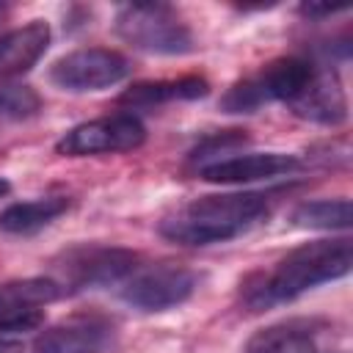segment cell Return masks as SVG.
Returning <instances> with one entry per match:
<instances>
[{
    "mask_svg": "<svg viewBox=\"0 0 353 353\" xmlns=\"http://www.w3.org/2000/svg\"><path fill=\"white\" fill-rule=\"evenodd\" d=\"M353 265V243L350 237H323L292 248L281 256L270 270L254 273L243 284V303L254 312L290 303L298 295L336 281L350 273Z\"/></svg>",
    "mask_w": 353,
    "mask_h": 353,
    "instance_id": "6da1fadb",
    "label": "cell"
},
{
    "mask_svg": "<svg viewBox=\"0 0 353 353\" xmlns=\"http://www.w3.org/2000/svg\"><path fill=\"white\" fill-rule=\"evenodd\" d=\"M268 215L259 193H215L176 207L160 221V234L179 245H212L245 234Z\"/></svg>",
    "mask_w": 353,
    "mask_h": 353,
    "instance_id": "7a4b0ae2",
    "label": "cell"
},
{
    "mask_svg": "<svg viewBox=\"0 0 353 353\" xmlns=\"http://www.w3.org/2000/svg\"><path fill=\"white\" fill-rule=\"evenodd\" d=\"M55 281L63 287V292H77V290H94V287H110L121 284L130 279L138 268L141 259L130 248L119 245H99V243H83L66 248L55 262Z\"/></svg>",
    "mask_w": 353,
    "mask_h": 353,
    "instance_id": "3957f363",
    "label": "cell"
},
{
    "mask_svg": "<svg viewBox=\"0 0 353 353\" xmlns=\"http://www.w3.org/2000/svg\"><path fill=\"white\" fill-rule=\"evenodd\" d=\"M116 33L135 50L152 55H185L193 50V33L165 3H132L116 14Z\"/></svg>",
    "mask_w": 353,
    "mask_h": 353,
    "instance_id": "277c9868",
    "label": "cell"
},
{
    "mask_svg": "<svg viewBox=\"0 0 353 353\" xmlns=\"http://www.w3.org/2000/svg\"><path fill=\"white\" fill-rule=\"evenodd\" d=\"M146 141V127L132 113H110L102 119L83 121L63 132L55 143L58 154L66 157H88V154H119L132 152Z\"/></svg>",
    "mask_w": 353,
    "mask_h": 353,
    "instance_id": "5b68a950",
    "label": "cell"
},
{
    "mask_svg": "<svg viewBox=\"0 0 353 353\" xmlns=\"http://www.w3.org/2000/svg\"><path fill=\"white\" fill-rule=\"evenodd\" d=\"M199 287V276L182 265L138 268L121 281V298L141 312H165L185 303Z\"/></svg>",
    "mask_w": 353,
    "mask_h": 353,
    "instance_id": "8992f818",
    "label": "cell"
},
{
    "mask_svg": "<svg viewBox=\"0 0 353 353\" xmlns=\"http://www.w3.org/2000/svg\"><path fill=\"white\" fill-rule=\"evenodd\" d=\"M130 72L132 66L121 52L88 47L58 58L50 69V80L63 91H102L127 80Z\"/></svg>",
    "mask_w": 353,
    "mask_h": 353,
    "instance_id": "52a82bcc",
    "label": "cell"
},
{
    "mask_svg": "<svg viewBox=\"0 0 353 353\" xmlns=\"http://www.w3.org/2000/svg\"><path fill=\"white\" fill-rule=\"evenodd\" d=\"M119 342V328L108 314L80 312L41 331L30 353H108Z\"/></svg>",
    "mask_w": 353,
    "mask_h": 353,
    "instance_id": "ba28073f",
    "label": "cell"
},
{
    "mask_svg": "<svg viewBox=\"0 0 353 353\" xmlns=\"http://www.w3.org/2000/svg\"><path fill=\"white\" fill-rule=\"evenodd\" d=\"M63 295V287L52 276H33L0 284V334H17L41 325L44 306Z\"/></svg>",
    "mask_w": 353,
    "mask_h": 353,
    "instance_id": "9c48e42d",
    "label": "cell"
},
{
    "mask_svg": "<svg viewBox=\"0 0 353 353\" xmlns=\"http://www.w3.org/2000/svg\"><path fill=\"white\" fill-rule=\"evenodd\" d=\"M298 168H301V160L295 154L245 152V154H229L223 160L201 165L196 168V174L204 182H215V185H245V182H259V179H276Z\"/></svg>",
    "mask_w": 353,
    "mask_h": 353,
    "instance_id": "30bf717a",
    "label": "cell"
},
{
    "mask_svg": "<svg viewBox=\"0 0 353 353\" xmlns=\"http://www.w3.org/2000/svg\"><path fill=\"white\" fill-rule=\"evenodd\" d=\"M290 108L295 116L314 121V124H325V127L342 124L347 119V97H345V88H342L336 72L317 63L312 83Z\"/></svg>",
    "mask_w": 353,
    "mask_h": 353,
    "instance_id": "8fae6325",
    "label": "cell"
},
{
    "mask_svg": "<svg viewBox=\"0 0 353 353\" xmlns=\"http://www.w3.org/2000/svg\"><path fill=\"white\" fill-rule=\"evenodd\" d=\"M50 47V25L30 19L22 28H14L0 36V80L25 74Z\"/></svg>",
    "mask_w": 353,
    "mask_h": 353,
    "instance_id": "7c38bea8",
    "label": "cell"
},
{
    "mask_svg": "<svg viewBox=\"0 0 353 353\" xmlns=\"http://www.w3.org/2000/svg\"><path fill=\"white\" fill-rule=\"evenodd\" d=\"M314 72H317V63L314 61L301 58V55H284V58L270 61L254 77V83L262 91V99L265 102L281 99V102L292 105L306 91V85L312 83Z\"/></svg>",
    "mask_w": 353,
    "mask_h": 353,
    "instance_id": "4fadbf2b",
    "label": "cell"
},
{
    "mask_svg": "<svg viewBox=\"0 0 353 353\" xmlns=\"http://www.w3.org/2000/svg\"><path fill=\"white\" fill-rule=\"evenodd\" d=\"M245 353H320V347L312 323L284 320L256 331L248 339Z\"/></svg>",
    "mask_w": 353,
    "mask_h": 353,
    "instance_id": "5bb4252c",
    "label": "cell"
},
{
    "mask_svg": "<svg viewBox=\"0 0 353 353\" xmlns=\"http://www.w3.org/2000/svg\"><path fill=\"white\" fill-rule=\"evenodd\" d=\"M66 196H39L30 201L8 204L0 212V232L6 234H36L47 223H52L61 212H66Z\"/></svg>",
    "mask_w": 353,
    "mask_h": 353,
    "instance_id": "9a60e30c",
    "label": "cell"
},
{
    "mask_svg": "<svg viewBox=\"0 0 353 353\" xmlns=\"http://www.w3.org/2000/svg\"><path fill=\"white\" fill-rule=\"evenodd\" d=\"M207 80L199 74H188L179 80H154V83H138L121 94V105L130 108H154L174 99H199L207 94Z\"/></svg>",
    "mask_w": 353,
    "mask_h": 353,
    "instance_id": "2e32d148",
    "label": "cell"
},
{
    "mask_svg": "<svg viewBox=\"0 0 353 353\" xmlns=\"http://www.w3.org/2000/svg\"><path fill=\"white\" fill-rule=\"evenodd\" d=\"M350 221L353 212L347 199H317V201H303L292 210V223L298 229L336 232V229H347Z\"/></svg>",
    "mask_w": 353,
    "mask_h": 353,
    "instance_id": "e0dca14e",
    "label": "cell"
},
{
    "mask_svg": "<svg viewBox=\"0 0 353 353\" xmlns=\"http://www.w3.org/2000/svg\"><path fill=\"white\" fill-rule=\"evenodd\" d=\"M248 143V135L243 130H223V132H215L210 138H204L193 152H190V163L196 168L201 165H210L215 160H223L229 154H234L240 146Z\"/></svg>",
    "mask_w": 353,
    "mask_h": 353,
    "instance_id": "ac0fdd59",
    "label": "cell"
},
{
    "mask_svg": "<svg viewBox=\"0 0 353 353\" xmlns=\"http://www.w3.org/2000/svg\"><path fill=\"white\" fill-rule=\"evenodd\" d=\"M41 110V99L28 85H0V116L30 119Z\"/></svg>",
    "mask_w": 353,
    "mask_h": 353,
    "instance_id": "d6986e66",
    "label": "cell"
},
{
    "mask_svg": "<svg viewBox=\"0 0 353 353\" xmlns=\"http://www.w3.org/2000/svg\"><path fill=\"white\" fill-rule=\"evenodd\" d=\"M221 105H223V110H229V113H254L259 105H265V99H262V91L256 88L254 77H248V80L234 83V85L223 94Z\"/></svg>",
    "mask_w": 353,
    "mask_h": 353,
    "instance_id": "ffe728a7",
    "label": "cell"
},
{
    "mask_svg": "<svg viewBox=\"0 0 353 353\" xmlns=\"http://www.w3.org/2000/svg\"><path fill=\"white\" fill-rule=\"evenodd\" d=\"M306 19H323V17H334L339 11H345V6H320V3H303L298 8Z\"/></svg>",
    "mask_w": 353,
    "mask_h": 353,
    "instance_id": "44dd1931",
    "label": "cell"
},
{
    "mask_svg": "<svg viewBox=\"0 0 353 353\" xmlns=\"http://www.w3.org/2000/svg\"><path fill=\"white\" fill-rule=\"evenodd\" d=\"M22 342L19 339H8V336H0V353H22Z\"/></svg>",
    "mask_w": 353,
    "mask_h": 353,
    "instance_id": "7402d4cb",
    "label": "cell"
},
{
    "mask_svg": "<svg viewBox=\"0 0 353 353\" xmlns=\"http://www.w3.org/2000/svg\"><path fill=\"white\" fill-rule=\"evenodd\" d=\"M8 190H11V185H8V182H6L3 176H0V199H3V196H6Z\"/></svg>",
    "mask_w": 353,
    "mask_h": 353,
    "instance_id": "603a6c76",
    "label": "cell"
}]
</instances>
